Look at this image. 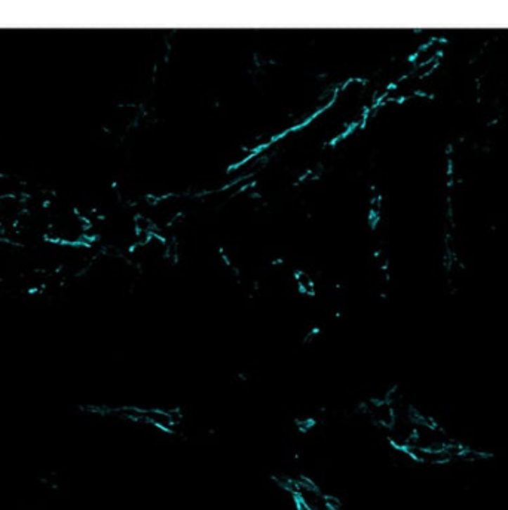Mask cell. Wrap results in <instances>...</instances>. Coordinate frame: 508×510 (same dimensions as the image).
<instances>
[{"label": "cell", "mask_w": 508, "mask_h": 510, "mask_svg": "<svg viewBox=\"0 0 508 510\" xmlns=\"http://www.w3.org/2000/svg\"><path fill=\"white\" fill-rule=\"evenodd\" d=\"M364 412L369 415L370 420H373L375 424H377L382 429L389 430L394 426L397 420V414L386 399H375L372 398L364 403Z\"/></svg>", "instance_id": "obj_1"}, {"label": "cell", "mask_w": 508, "mask_h": 510, "mask_svg": "<svg viewBox=\"0 0 508 510\" xmlns=\"http://www.w3.org/2000/svg\"><path fill=\"white\" fill-rule=\"evenodd\" d=\"M141 420L152 423L153 426L159 427L162 430H171L174 426V423L171 420V415L162 410H143Z\"/></svg>", "instance_id": "obj_2"}, {"label": "cell", "mask_w": 508, "mask_h": 510, "mask_svg": "<svg viewBox=\"0 0 508 510\" xmlns=\"http://www.w3.org/2000/svg\"><path fill=\"white\" fill-rule=\"evenodd\" d=\"M294 281H296V285H297L299 290H301L304 294L314 295L315 283H314V279H312L308 273L297 271L294 274Z\"/></svg>", "instance_id": "obj_3"}, {"label": "cell", "mask_w": 508, "mask_h": 510, "mask_svg": "<svg viewBox=\"0 0 508 510\" xmlns=\"http://www.w3.org/2000/svg\"><path fill=\"white\" fill-rule=\"evenodd\" d=\"M324 503L330 510H339V507H341V500L334 495H324Z\"/></svg>", "instance_id": "obj_4"}, {"label": "cell", "mask_w": 508, "mask_h": 510, "mask_svg": "<svg viewBox=\"0 0 508 510\" xmlns=\"http://www.w3.org/2000/svg\"><path fill=\"white\" fill-rule=\"evenodd\" d=\"M294 502H296V509L297 510H312L309 507V504L305 500H302L299 495H294Z\"/></svg>", "instance_id": "obj_5"}]
</instances>
